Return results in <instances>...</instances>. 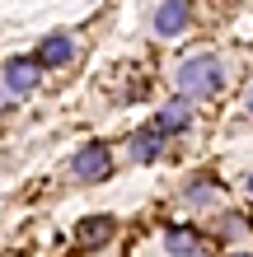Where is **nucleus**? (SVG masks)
<instances>
[{"label":"nucleus","instance_id":"obj_1","mask_svg":"<svg viewBox=\"0 0 253 257\" xmlns=\"http://www.w3.org/2000/svg\"><path fill=\"white\" fill-rule=\"evenodd\" d=\"M174 84H178V98H211L220 84H225V66H220V56L216 52H202V56H188L183 66H178L174 75Z\"/></svg>","mask_w":253,"mask_h":257},{"label":"nucleus","instance_id":"obj_2","mask_svg":"<svg viewBox=\"0 0 253 257\" xmlns=\"http://www.w3.org/2000/svg\"><path fill=\"white\" fill-rule=\"evenodd\" d=\"M70 173H75V183H103V178H113V150L108 145H85L70 159Z\"/></svg>","mask_w":253,"mask_h":257},{"label":"nucleus","instance_id":"obj_3","mask_svg":"<svg viewBox=\"0 0 253 257\" xmlns=\"http://www.w3.org/2000/svg\"><path fill=\"white\" fill-rule=\"evenodd\" d=\"M38 70H42V66L33 61V56H14V61H5V70H0V80H5V89H10L14 98H24L28 89L38 84Z\"/></svg>","mask_w":253,"mask_h":257},{"label":"nucleus","instance_id":"obj_4","mask_svg":"<svg viewBox=\"0 0 253 257\" xmlns=\"http://www.w3.org/2000/svg\"><path fill=\"white\" fill-rule=\"evenodd\" d=\"M188 19H192L188 0H164V5L155 10V33H159V38H178V33L188 28Z\"/></svg>","mask_w":253,"mask_h":257},{"label":"nucleus","instance_id":"obj_5","mask_svg":"<svg viewBox=\"0 0 253 257\" xmlns=\"http://www.w3.org/2000/svg\"><path fill=\"white\" fill-rule=\"evenodd\" d=\"M188 126H192V98H169L164 108L155 112V131H164V136L188 131Z\"/></svg>","mask_w":253,"mask_h":257},{"label":"nucleus","instance_id":"obj_6","mask_svg":"<svg viewBox=\"0 0 253 257\" xmlns=\"http://www.w3.org/2000/svg\"><path fill=\"white\" fill-rule=\"evenodd\" d=\"M164 248H169V257H206V248H202V238H197L192 224H169Z\"/></svg>","mask_w":253,"mask_h":257},{"label":"nucleus","instance_id":"obj_7","mask_svg":"<svg viewBox=\"0 0 253 257\" xmlns=\"http://www.w3.org/2000/svg\"><path fill=\"white\" fill-rule=\"evenodd\" d=\"M70 56H75V38H70V33H52V38L33 52V61H38V66H66Z\"/></svg>","mask_w":253,"mask_h":257},{"label":"nucleus","instance_id":"obj_8","mask_svg":"<svg viewBox=\"0 0 253 257\" xmlns=\"http://www.w3.org/2000/svg\"><path fill=\"white\" fill-rule=\"evenodd\" d=\"M159 150H164V131L145 126V131H136V136H131V159H136V164L159 159Z\"/></svg>","mask_w":253,"mask_h":257},{"label":"nucleus","instance_id":"obj_9","mask_svg":"<svg viewBox=\"0 0 253 257\" xmlns=\"http://www.w3.org/2000/svg\"><path fill=\"white\" fill-rule=\"evenodd\" d=\"M113 234H117V220H113V215H89V220L80 224V243H85V248L108 243Z\"/></svg>","mask_w":253,"mask_h":257},{"label":"nucleus","instance_id":"obj_10","mask_svg":"<svg viewBox=\"0 0 253 257\" xmlns=\"http://www.w3.org/2000/svg\"><path fill=\"white\" fill-rule=\"evenodd\" d=\"M183 201H188V206H197V210H202V206H211V201H216V183H211V178H197V183H188Z\"/></svg>","mask_w":253,"mask_h":257},{"label":"nucleus","instance_id":"obj_11","mask_svg":"<svg viewBox=\"0 0 253 257\" xmlns=\"http://www.w3.org/2000/svg\"><path fill=\"white\" fill-rule=\"evenodd\" d=\"M244 229H248L244 215H220V220H216V234H220V238H239Z\"/></svg>","mask_w":253,"mask_h":257},{"label":"nucleus","instance_id":"obj_12","mask_svg":"<svg viewBox=\"0 0 253 257\" xmlns=\"http://www.w3.org/2000/svg\"><path fill=\"white\" fill-rule=\"evenodd\" d=\"M248 117H253V89H248Z\"/></svg>","mask_w":253,"mask_h":257},{"label":"nucleus","instance_id":"obj_13","mask_svg":"<svg viewBox=\"0 0 253 257\" xmlns=\"http://www.w3.org/2000/svg\"><path fill=\"white\" fill-rule=\"evenodd\" d=\"M248 196H253V173H248Z\"/></svg>","mask_w":253,"mask_h":257},{"label":"nucleus","instance_id":"obj_14","mask_svg":"<svg viewBox=\"0 0 253 257\" xmlns=\"http://www.w3.org/2000/svg\"><path fill=\"white\" fill-rule=\"evenodd\" d=\"M234 257H248V252H234Z\"/></svg>","mask_w":253,"mask_h":257}]
</instances>
